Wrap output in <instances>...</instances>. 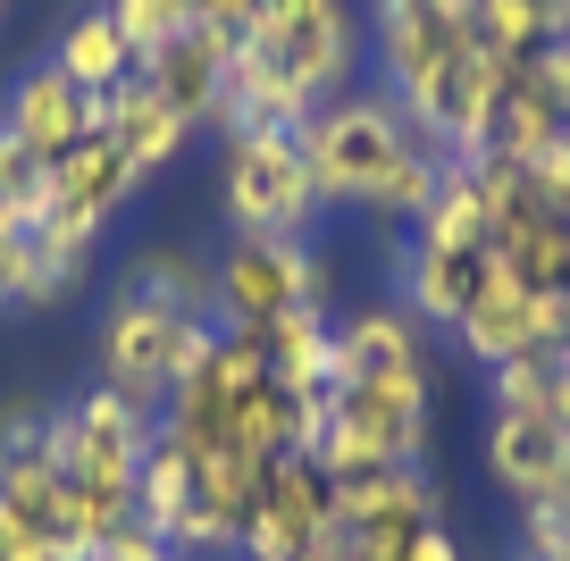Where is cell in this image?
Returning <instances> with one entry per match:
<instances>
[{"label":"cell","mask_w":570,"mask_h":561,"mask_svg":"<svg viewBox=\"0 0 570 561\" xmlns=\"http://www.w3.org/2000/svg\"><path fill=\"white\" fill-rule=\"evenodd\" d=\"M294 142H303V168L320 185V210H370V218H403L411 227L428 210V194L445 185V159L411 135L386 92L320 101Z\"/></svg>","instance_id":"1"},{"label":"cell","mask_w":570,"mask_h":561,"mask_svg":"<svg viewBox=\"0 0 570 561\" xmlns=\"http://www.w3.org/2000/svg\"><path fill=\"white\" fill-rule=\"evenodd\" d=\"M210 344H218L210 318L168 311V302H151V294L109 285L101 327H92V377H101L109 394H126V403H142L151 420H160V403L177 394V377H185V368H194Z\"/></svg>","instance_id":"2"},{"label":"cell","mask_w":570,"mask_h":561,"mask_svg":"<svg viewBox=\"0 0 570 561\" xmlns=\"http://www.w3.org/2000/svg\"><path fill=\"white\" fill-rule=\"evenodd\" d=\"M285 311L336 318V260L320 244H277V235H227L210 260V327L268 335Z\"/></svg>","instance_id":"3"},{"label":"cell","mask_w":570,"mask_h":561,"mask_svg":"<svg viewBox=\"0 0 570 561\" xmlns=\"http://www.w3.org/2000/svg\"><path fill=\"white\" fill-rule=\"evenodd\" d=\"M218 210L227 235H277V244H311L320 227V185L303 168V142L277 126H244L218 151Z\"/></svg>","instance_id":"4"},{"label":"cell","mask_w":570,"mask_h":561,"mask_svg":"<svg viewBox=\"0 0 570 561\" xmlns=\"http://www.w3.org/2000/svg\"><path fill=\"white\" fill-rule=\"evenodd\" d=\"M244 51H261L277 76H294L311 101H336L370 68V18L353 0H261V18L244 26Z\"/></svg>","instance_id":"5"},{"label":"cell","mask_w":570,"mask_h":561,"mask_svg":"<svg viewBox=\"0 0 570 561\" xmlns=\"http://www.w3.org/2000/svg\"><path fill=\"white\" fill-rule=\"evenodd\" d=\"M503 76H512V59L470 35V42H453L394 109H403V126L436 159H479L487 135H495V109H503Z\"/></svg>","instance_id":"6"},{"label":"cell","mask_w":570,"mask_h":561,"mask_svg":"<svg viewBox=\"0 0 570 561\" xmlns=\"http://www.w3.org/2000/svg\"><path fill=\"white\" fill-rule=\"evenodd\" d=\"M151 436H160V420L92 377L85 394L51 403V420H42V461H51L68 486H85V478H92V486H135Z\"/></svg>","instance_id":"7"},{"label":"cell","mask_w":570,"mask_h":561,"mask_svg":"<svg viewBox=\"0 0 570 561\" xmlns=\"http://www.w3.org/2000/svg\"><path fill=\"white\" fill-rule=\"evenodd\" d=\"M428 394H436V368H386V377H336L327 394V427L386 461H428Z\"/></svg>","instance_id":"8"},{"label":"cell","mask_w":570,"mask_h":561,"mask_svg":"<svg viewBox=\"0 0 570 561\" xmlns=\"http://www.w3.org/2000/svg\"><path fill=\"white\" fill-rule=\"evenodd\" d=\"M336 528V494H327L320 461L311 453H285L268 470L261 503H252V528H244V561H294Z\"/></svg>","instance_id":"9"},{"label":"cell","mask_w":570,"mask_h":561,"mask_svg":"<svg viewBox=\"0 0 570 561\" xmlns=\"http://www.w3.org/2000/svg\"><path fill=\"white\" fill-rule=\"evenodd\" d=\"M487 285H495V244H403V260H394V302L445 335L479 311Z\"/></svg>","instance_id":"10"},{"label":"cell","mask_w":570,"mask_h":561,"mask_svg":"<svg viewBox=\"0 0 570 561\" xmlns=\"http://www.w3.org/2000/svg\"><path fill=\"white\" fill-rule=\"evenodd\" d=\"M0 135L26 142V151L42 159V168H59V159L76 151V142L92 135V92H76L68 76L51 68V59H35V68L18 76V85L0 92Z\"/></svg>","instance_id":"11"},{"label":"cell","mask_w":570,"mask_h":561,"mask_svg":"<svg viewBox=\"0 0 570 561\" xmlns=\"http://www.w3.org/2000/svg\"><path fill=\"white\" fill-rule=\"evenodd\" d=\"M235 42L244 35H227V26H177V35L160 42V51L142 59V85L160 92L177 118H194V126H210V109H218V92H227V68H235Z\"/></svg>","instance_id":"12"},{"label":"cell","mask_w":570,"mask_h":561,"mask_svg":"<svg viewBox=\"0 0 570 561\" xmlns=\"http://www.w3.org/2000/svg\"><path fill=\"white\" fill-rule=\"evenodd\" d=\"M92 135H109L126 159H135V176L151 185L160 168H177V159H185L194 118H177V109H168L160 92L135 76V85H118V92H101V101H92Z\"/></svg>","instance_id":"13"},{"label":"cell","mask_w":570,"mask_h":561,"mask_svg":"<svg viewBox=\"0 0 570 561\" xmlns=\"http://www.w3.org/2000/svg\"><path fill=\"white\" fill-rule=\"evenodd\" d=\"M135 194H142V176H135V159H126L109 135H85V142L51 168V210L85 218L92 235H109V218H118Z\"/></svg>","instance_id":"14"},{"label":"cell","mask_w":570,"mask_h":561,"mask_svg":"<svg viewBox=\"0 0 570 561\" xmlns=\"http://www.w3.org/2000/svg\"><path fill=\"white\" fill-rule=\"evenodd\" d=\"M453 344H462L479 368H503V361H520V352H546V294H529V285H512L495 268V285H487L479 311L453 327Z\"/></svg>","instance_id":"15"},{"label":"cell","mask_w":570,"mask_h":561,"mask_svg":"<svg viewBox=\"0 0 570 561\" xmlns=\"http://www.w3.org/2000/svg\"><path fill=\"white\" fill-rule=\"evenodd\" d=\"M42 59H51L76 92H92V101H101V92H118V85H135V42L118 35V18H109L101 0H92V9H76V18L51 35V51H42Z\"/></svg>","instance_id":"16"},{"label":"cell","mask_w":570,"mask_h":561,"mask_svg":"<svg viewBox=\"0 0 570 561\" xmlns=\"http://www.w3.org/2000/svg\"><path fill=\"white\" fill-rule=\"evenodd\" d=\"M336 361L344 377H386V368H420L428 361V327L403 302H361L336 318Z\"/></svg>","instance_id":"17"},{"label":"cell","mask_w":570,"mask_h":561,"mask_svg":"<svg viewBox=\"0 0 570 561\" xmlns=\"http://www.w3.org/2000/svg\"><path fill=\"white\" fill-rule=\"evenodd\" d=\"M118 285H126V294L168 302V311L210 318V260H202L194 244H135V260L118 268Z\"/></svg>","instance_id":"18"},{"label":"cell","mask_w":570,"mask_h":561,"mask_svg":"<svg viewBox=\"0 0 570 561\" xmlns=\"http://www.w3.org/2000/svg\"><path fill=\"white\" fill-rule=\"evenodd\" d=\"M0 511H9L26 537H59L68 544V478L42 461V444L18 453V461H0Z\"/></svg>","instance_id":"19"},{"label":"cell","mask_w":570,"mask_h":561,"mask_svg":"<svg viewBox=\"0 0 570 561\" xmlns=\"http://www.w3.org/2000/svg\"><path fill=\"white\" fill-rule=\"evenodd\" d=\"M479 42L503 59H537L546 42H570V0H479Z\"/></svg>","instance_id":"20"},{"label":"cell","mask_w":570,"mask_h":561,"mask_svg":"<svg viewBox=\"0 0 570 561\" xmlns=\"http://www.w3.org/2000/svg\"><path fill=\"white\" fill-rule=\"evenodd\" d=\"M135 520H142V528H160V537H177V528L194 520V461H185L168 436H151V453H142Z\"/></svg>","instance_id":"21"},{"label":"cell","mask_w":570,"mask_h":561,"mask_svg":"<svg viewBox=\"0 0 570 561\" xmlns=\"http://www.w3.org/2000/svg\"><path fill=\"white\" fill-rule=\"evenodd\" d=\"M487 411H520V420L562 427V361L553 352H520V361L487 368Z\"/></svg>","instance_id":"22"},{"label":"cell","mask_w":570,"mask_h":561,"mask_svg":"<svg viewBox=\"0 0 570 561\" xmlns=\"http://www.w3.org/2000/svg\"><path fill=\"white\" fill-rule=\"evenodd\" d=\"M411 244H487V194H479V176L445 159V185H436L428 210L411 218Z\"/></svg>","instance_id":"23"},{"label":"cell","mask_w":570,"mask_h":561,"mask_svg":"<svg viewBox=\"0 0 570 561\" xmlns=\"http://www.w3.org/2000/svg\"><path fill=\"white\" fill-rule=\"evenodd\" d=\"M109 18H118V35L135 42V68L151 51H160L168 35H177V26H194V0H101Z\"/></svg>","instance_id":"24"},{"label":"cell","mask_w":570,"mask_h":561,"mask_svg":"<svg viewBox=\"0 0 570 561\" xmlns=\"http://www.w3.org/2000/svg\"><path fill=\"white\" fill-rule=\"evenodd\" d=\"M92 561H177L168 553V537L160 528H142V520H118L101 544H92Z\"/></svg>","instance_id":"25"},{"label":"cell","mask_w":570,"mask_h":561,"mask_svg":"<svg viewBox=\"0 0 570 561\" xmlns=\"http://www.w3.org/2000/svg\"><path fill=\"white\" fill-rule=\"evenodd\" d=\"M42 420H51V403H42V394H26V403L0 411V461L35 453V444H42Z\"/></svg>","instance_id":"26"},{"label":"cell","mask_w":570,"mask_h":561,"mask_svg":"<svg viewBox=\"0 0 570 561\" xmlns=\"http://www.w3.org/2000/svg\"><path fill=\"white\" fill-rule=\"evenodd\" d=\"M0 561H85L76 544H59V537H26L9 511H0Z\"/></svg>","instance_id":"27"},{"label":"cell","mask_w":570,"mask_h":561,"mask_svg":"<svg viewBox=\"0 0 570 561\" xmlns=\"http://www.w3.org/2000/svg\"><path fill=\"white\" fill-rule=\"evenodd\" d=\"M403 561H470V553H462V537H453L445 520H428L420 537H411V553H403Z\"/></svg>","instance_id":"28"},{"label":"cell","mask_w":570,"mask_h":561,"mask_svg":"<svg viewBox=\"0 0 570 561\" xmlns=\"http://www.w3.org/2000/svg\"><path fill=\"white\" fill-rule=\"evenodd\" d=\"M194 18H202V26H227V35H244V26L261 18V0H194Z\"/></svg>","instance_id":"29"},{"label":"cell","mask_w":570,"mask_h":561,"mask_svg":"<svg viewBox=\"0 0 570 561\" xmlns=\"http://www.w3.org/2000/svg\"><path fill=\"white\" fill-rule=\"evenodd\" d=\"M537 68H546L553 101H562V118H570V42H546V51H537Z\"/></svg>","instance_id":"30"},{"label":"cell","mask_w":570,"mask_h":561,"mask_svg":"<svg viewBox=\"0 0 570 561\" xmlns=\"http://www.w3.org/2000/svg\"><path fill=\"white\" fill-rule=\"evenodd\" d=\"M294 561H361V553H353V537H344V520H336L320 544H311V553H294Z\"/></svg>","instance_id":"31"},{"label":"cell","mask_w":570,"mask_h":561,"mask_svg":"<svg viewBox=\"0 0 570 561\" xmlns=\"http://www.w3.org/2000/svg\"><path fill=\"white\" fill-rule=\"evenodd\" d=\"M512 561H570V553H512Z\"/></svg>","instance_id":"32"},{"label":"cell","mask_w":570,"mask_h":561,"mask_svg":"<svg viewBox=\"0 0 570 561\" xmlns=\"http://www.w3.org/2000/svg\"><path fill=\"white\" fill-rule=\"evenodd\" d=\"M0 18H9V0H0Z\"/></svg>","instance_id":"33"}]
</instances>
